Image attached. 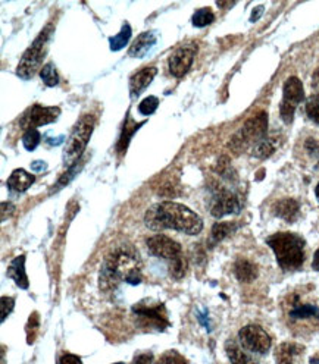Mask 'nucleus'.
Instances as JSON below:
<instances>
[{
  "label": "nucleus",
  "mask_w": 319,
  "mask_h": 364,
  "mask_svg": "<svg viewBox=\"0 0 319 364\" xmlns=\"http://www.w3.org/2000/svg\"><path fill=\"white\" fill-rule=\"evenodd\" d=\"M100 289L109 292L121 282L139 285L142 282V260L131 245H122L106 256L100 267Z\"/></svg>",
  "instance_id": "nucleus-1"
},
{
  "label": "nucleus",
  "mask_w": 319,
  "mask_h": 364,
  "mask_svg": "<svg viewBox=\"0 0 319 364\" xmlns=\"http://www.w3.org/2000/svg\"><path fill=\"white\" fill-rule=\"evenodd\" d=\"M145 222L153 231L174 230L186 235H197L203 230V220L184 204L162 201L153 204L146 212Z\"/></svg>",
  "instance_id": "nucleus-2"
},
{
  "label": "nucleus",
  "mask_w": 319,
  "mask_h": 364,
  "mask_svg": "<svg viewBox=\"0 0 319 364\" xmlns=\"http://www.w3.org/2000/svg\"><path fill=\"white\" fill-rule=\"evenodd\" d=\"M266 244L272 248L277 263L283 270H298L305 263V240L293 232H278L266 238Z\"/></svg>",
  "instance_id": "nucleus-3"
},
{
  "label": "nucleus",
  "mask_w": 319,
  "mask_h": 364,
  "mask_svg": "<svg viewBox=\"0 0 319 364\" xmlns=\"http://www.w3.org/2000/svg\"><path fill=\"white\" fill-rule=\"evenodd\" d=\"M149 253L162 259L168 263L169 267V273L175 278L179 279L186 275V260L184 256H182V248L181 245L174 241L172 238L167 237V235H153L146 241Z\"/></svg>",
  "instance_id": "nucleus-4"
},
{
  "label": "nucleus",
  "mask_w": 319,
  "mask_h": 364,
  "mask_svg": "<svg viewBox=\"0 0 319 364\" xmlns=\"http://www.w3.org/2000/svg\"><path fill=\"white\" fill-rule=\"evenodd\" d=\"M95 129V117L93 115H84L77 125L74 127L70 139L66 140V146L63 150V164L66 168H71L73 165H77V161L84 153L91 134Z\"/></svg>",
  "instance_id": "nucleus-5"
},
{
  "label": "nucleus",
  "mask_w": 319,
  "mask_h": 364,
  "mask_svg": "<svg viewBox=\"0 0 319 364\" xmlns=\"http://www.w3.org/2000/svg\"><path fill=\"white\" fill-rule=\"evenodd\" d=\"M53 33V27L48 26L33 41V44L26 50V53L22 55L19 65L16 68V75L22 80H30L36 75L38 71V68L43 62V58L46 56V52H48V44L51 40V36Z\"/></svg>",
  "instance_id": "nucleus-6"
},
{
  "label": "nucleus",
  "mask_w": 319,
  "mask_h": 364,
  "mask_svg": "<svg viewBox=\"0 0 319 364\" xmlns=\"http://www.w3.org/2000/svg\"><path fill=\"white\" fill-rule=\"evenodd\" d=\"M268 131V115L266 112H259L258 115L250 118L244 127L233 136L230 147L236 153H241L250 146H256L262 140Z\"/></svg>",
  "instance_id": "nucleus-7"
},
{
  "label": "nucleus",
  "mask_w": 319,
  "mask_h": 364,
  "mask_svg": "<svg viewBox=\"0 0 319 364\" xmlns=\"http://www.w3.org/2000/svg\"><path fill=\"white\" fill-rule=\"evenodd\" d=\"M303 99H305V90H303L302 81L298 77H290L284 82L283 102L280 105V115L286 124L293 122L296 109H298V106L303 102Z\"/></svg>",
  "instance_id": "nucleus-8"
},
{
  "label": "nucleus",
  "mask_w": 319,
  "mask_h": 364,
  "mask_svg": "<svg viewBox=\"0 0 319 364\" xmlns=\"http://www.w3.org/2000/svg\"><path fill=\"white\" fill-rule=\"evenodd\" d=\"M132 313L139 317L140 325L145 328H155L157 331H165V328L169 326L165 306L161 303L152 304L147 300L142 301L132 307Z\"/></svg>",
  "instance_id": "nucleus-9"
},
{
  "label": "nucleus",
  "mask_w": 319,
  "mask_h": 364,
  "mask_svg": "<svg viewBox=\"0 0 319 364\" xmlns=\"http://www.w3.org/2000/svg\"><path fill=\"white\" fill-rule=\"evenodd\" d=\"M239 339L240 346L244 350L256 354H266L272 346L271 336L258 325H247L241 328L239 332Z\"/></svg>",
  "instance_id": "nucleus-10"
},
{
  "label": "nucleus",
  "mask_w": 319,
  "mask_h": 364,
  "mask_svg": "<svg viewBox=\"0 0 319 364\" xmlns=\"http://www.w3.org/2000/svg\"><path fill=\"white\" fill-rule=\"evenodd\" d=\"M61 115V109L56 106H41V105H34L31 106L26 113L24 117L21 118L19 127L22 129H36L37 127H43L55 122Z\"/></svg>",
  "instance_id": "nucleus-11"
},
{
  "label": "nucleus",
  "mask_w": 319,
  "mask_h": 364,
  "mask_svg": "<svg viewBox=\"0 0 319 364\" xmlns=\"http://www.w3.org/2000/svg\"><path fill=\"white\" fill-rule=\"evenodd\" d=\"M241 200L234 191L219 187L212 194L211 213L215 218H224L226 215L239 213L241 210Z\"/></svg>",
  "instance_id": "nucleus-12"
},
{
  "label": "nucleus",
  "mask_w": 319,
  "mask_h": 364,
  "mask_svg": "<svg viewBox=\"0 0 319 364\" xmlns=\"http://www.w3.org/2000/svg\"><path fill=\"white\" fill-rule=\"evenodd\" d=\"M196 53H197V46L194 44L181 46V48H178L172 53L169 59V73L177 78L184 77L193 65Z\"/></svg>",
  "instance_id": "nucleus-13"
},
{
  "label": "nucleus",
  "mask_w": 319,
  "mask_h": 364,
  "mask_svg": "<svg viewBox=\"0 0 319 364\" xmlns=\"http://www.w3.org/2000/svg\"><path fill=\"white\" fill-rule=\"evenodd\" d=\"M157 70L155 66L150 68H143L137 74H134L130 78V93L131 97H139L143 91L149 87V84L153 81V78L156 77Z\"/></svg>",
  "instance_id": "nucleus-14"
},
{
  "label": "nucleus",
  "mask_w": 319,
  "mask_h": 364,
  "mask_svg": "<svg viewBox=\"0 0 319 364\" xmlns=\"http://www.w3.org/2000/svg\"><path fill=\"white\" fill-rule=\"evenodd\" d=\"M156 41H157V36H156L155 31L142 33L131 44L128 55L131 58H145L152 50V48L156 44Z\"/></svg>",
  "instance_id": "nucleus-15"
},
{
  "label": "nucleus",
  "mask_w": 319,
  "mask_h": 364,
  "mask_svg": "<svg viewBox=\"0 0 319 364\" xmlns=\"http://www.w3.org/2000/svg\"><path fill=\"white\" fill-rule=\"evenodd\" d=\"M272 210H273V215L284 219L286 222H290V223L298 220V218L300 215V206L294 198L278 200L276 204H273Z\"/></svg>",
  "instance_id": "nucleus-16"
},
{
  "label": "nucleus",
  "mask_w": 319,
  "mask_h": 364,
  "mask_svg": "<svg viewBox=\"0 0 319 364\" xmlns=\"http://www.w3.org/2000/svg\"><path fill=\"white\" fill-rule=\"evenodd\" d=\"M36 181V176L27 172L26 169H15L6 181V186L12 193L27 191Z\"/></svg>",
  "instance_id": "nucleus-17"
},
{
  "label": "nucleus",
  "mask_w": 319,
  "mask_h": 364,
  "mask_svg": "<svg viewBox=\"0 0 319 364\" xmlns=\"http://www.w3.org/2000/svg\"><path fill=\"white\" fill-rule=\"evenodd\" d=\"M6 277L14 279V282L19 288H22V289L28 288L30 282H28V277L26 272V256H18L11 262V264L8 266Z\"/></svg>",
  "instance_id": "nucleus-18"
},
{
  "label": "nucleus",
  "mask_w": 319,
  "mask_h": 364,
  "mask_svg": "<svg viewBox=\"0 0 319 364\" xmlns=\"http://www.w3.org/2000/svg\"><path fill=\"white\" fill-rule=\"evenodd\" d=\"M225 351H226V355H228V358H230L231 364H258L256 360L250 354H247L244 351V348H241L233 339L226 341Z\"/></svg>",
  "instance_id": "nucleus-19"
},
{
  "label": "nucleus",
  "mask_w": 319,
  "mask_h": 364,
  "mask_svg": "<svg viewBox=\"0 0 319 364\" xmlns=\"http://www.w3.org/2000/svg\"><path fill=\"white\" fill-rule=\"evenodd\" d=\"M305 348L294 343H284L276 351L277 364H294V358L300 355Z\"/></svg>",
  "instance_id": "nucleus-20"
},
{
  "label": "nucleus",
  "mask_w": 319,
  "mask_h": 364,
  "mask_svg": "<svg viewBox=\"0 0 319 364\" xmlns=\"http://www.w3.org/2000/svg\"><path fill=\"white\" fill-rule=\"evenodd\" d=\"M234 273L240 282H253L258 278V267L246 259H239L234 264Z\"/></svg>",
  "instance_id": "nucleus-21"
},
{
  "label": "nucleus",
  "mask_w": 319,
  "mask_h": 364,
  "mask_svg": "<svg viewBox=\"0 0 319 364\" xmlns=\"http://www.w3.org/2000/svg\"><path fill=\"white\" fill-rule=\"evenodd\" d=\"M239 230V223L236 222H218L212 228V234H211V244L215 245L225 240L228 235L234 234Z\"/></svg>",
  "instance_id": "nucleus-22"
},
{
  "label": "nucleus",
  "mask_w": 319,
  "mask_h": 364,
  "mask_svg": "<svg viewBox=\"0 0 319 364\" xmlns=\"http://www.w3.org/2000/svg\"><path fill=\"white\" fill-rule=\"evenodd\" d=\"M131 34H132L131 27H130L128 24H124L122 28H121V31H120L117 36H113V37L109 38L110 50H112V52H118V50L124 49L125 46L128 44V41L131 40Z\"/></svg>",
  "instance_id": "nucleus-23"
},
{
  "label": "nucleus",
  "mask_w": 319,
  "mask_h": 364,
  "mask_svg": "<svg viewBox=\"0 0 319 364\" xmlns=\"http://www.w3.org/2000/svg\"><path fill=\"white\" fill-rule=\"evenodd\" d=\"M142 125H143V122H142V124H135V122L128 117V119H127V122H125V125H124L122 134H121L120 143H118V151L124 153V151L127 150L128 143H130V140H131V136L137 132V129H139Z\"/></svg>",
  "instance_id": "nucleus-24"
},
{
  "label": "nucleus",
  "mask_w": 319,
  "mask_h": 364,
  "mask_svg": "<svg viewBox=\"0 0 319 364\" xmlns=\"http://www.w3.org/2000/svg\"><path fill=\"white\" fill-rule=\"evenodd\" d=\"M291 318H310V317H319V309L312 304H294L290 310Z\"/></svg>",
  "instance_id": "nucleus-25"
},
{
  "label": "nucleus",
  "mask_w": 319,
  "mask_h": 364,
  "mask_svg": "<svg viewBox=\"0 0 319 364\" xmlns=\"http://www.w3.org/2000/svg\"><path fill=\"white\" fill-rule=\"evenodd\" d=\"M278 147V141L273 139H265L262 140L259 144H256L253 147V156L258 159H266L269 157L273 151L277 150Z\"/></svg>",
  "instance_id": "nucleus-26"
},
{
  "label": "nucleus",
  "mask_w": 319,
  "mask_h": 364,
  "mask_svg": "<svg viewBox=\"0 0 319 364\" xmlns=\"http://www.w3.org/2000/svg\"><path fill=\"white\" fill-rule=\"evenodd\" d=\"M214 21H215V15L211 8H202L196 11V14L193 15V26L199 28L212 24Z\"/></svg>",
  "instance_id": "nucleus-27"
},
{
  "label": "nucleus",
  "mask_w": 319,
  "mask_h": 364,
  "mask_svg": "<svg viewBox=\"0 0 319 364\" xmlns=\"http://www.w3.org/2000/svg\"><path fill=\"white\" fill-rule=\"evenodd\" d=\"M40 77L43 80V82L48 85V87H55L59 84V75H58V71L53 63H46L41 71H40Z\"/></svg>",
  "instance_id": "nucleus-28"
},
{
  "label": "nucleus",
  "mask_w": 319,
  "mask_h": 364,
  "mask_svg": "<svg viewBox=\"0 0 319 364\" xmlns=\"http://www.w3.org/2000/svg\"><path fill=\"white\" fill-rule=\"evenodd\" d=\"M40 140H41V134L37 129H28L26 131L24 136H22V144H24L26 150L33 151L40 144Z\"/></svg>",
  "instance_id": "nucleus-29"
},
{
  "label": "nucleus",
  "mask_w": 319,
  "mask_h": 364,
  "mask_svg": "<svg viewBox=\"0 0 319 364\" xmlns=\"http://www.w3.org/2000/svg\"><path fill=\"white\" fill-rule=\"evenodd\" d=\"M306 113L310 121L319 124V95L310 96L306 102Z\"/></svg>",
  "instance_id": "nucleus-30"
},
{
  "label": "nucleus",
  "mask_w": 319,
  "mask_h": 364,
  "mask_svg": "<svg viewBox=\"0 0 319 364\" xmlns=\"http://www.w3.org/2000/svg\"><path fill=\"white\" fill-rule=\"evenodd\" d=\"M157 106H159L157 97L149 96V97H146V99L139 105V112L142 113V115L149 117V115H152V113H155V110L157 109Z\"/></svg>",
  "instance_id": "nucleus-31"
},
{
  "label": "nucleus",
  "mask_w": 319,
  "mask_h": 364,
  "mask_svg": "<svg viewBox=\"0 0 319 364\" xmlns=\"http://www.w3.org/2000/svg\"><path fill=\"white\" fill-rule=\"evenodd\" d=\"M156 364H187V360L177 351H167Z\"/></svg>",
  "instance_id": "nucleus-32"
},
{
  "label": "nucleus",
  "mask_w": 319,
  "mask_h": 364,
  "mask_svg": "<svg viewBox=\"0 0 319 364\" xmlns=\"http://www.w3.org/2000/svg\"><path fill=\"white\" fill-rule=\"evenodd\" d=\"M0 307H2V322H5L15 307V300L12 297H2V306Z\"/></svg>",
  "instance_id": "nucleus-33"
},
{
  "label": "nucleus",
  "mask_w": 319,
  "mask_h": 364,
  "mask_svg": "<svg viewBox=\"0 0 319 364\" xmlns=\"http://www.w3.org/2000/svg\"><path fill=\"white\" fill-rule=\"evenodd\" d=\"M59 364H83V361H81V358L78 357V355H74V354H63L62 357H61V361H59Z\"/></svg>",
  "instance_id": "nucleus-34"
},
{
  "label": "nucleus",
  "mask_w": 319,
  "mask_h": 364,
  "mask_svg": "<svg viewBox=\"0 0 319 364\" xmlns=\"http://www.w3.org/2000/svg\"><path fill=\"white\" fill-rule=\"evenodd\" d=\"M153 363V354L152 353H145L137 355L131 364H152Z\"/></svg>",
  "instance_id": "nucleus-35"
},
{
  "label": "nucleus",
  "mask_w": 319,
  "mask_h": 364,
  "mask_svg": "<svg viewBox=\"0 0 319 364\" xmlns=\"http://www.w3.org/2000/svg\"><path fill=\"white\" fill-rule=\"evenodd\" d=\"M15 212V206L11 201H4L2 203V220H6V216H12V213Z\"/></svg>",
  "instance_id": "nucleus-36"
},
{
  "label": "nucleus",
  "mask_w": 319,
  "mask_h": 364,
  "mask_svg": "<svg viewBox=\"0 0 319 364\" xmlns=\"http://www.w3.org/2000/svg\"><path fill=\"white\" fill-rule=\"evenodd\" d=\"M262 12H263V6H258V8L253 11L252 16H250V21H252V22L258 21V19L262 16Z\"/></svg>",
  "instance_id": "nucleus-37"
},
{
  "label": "nucleus",
  "mask_w": 319,
  "mask_h": 364,
  "mask_svg": "<svg viewBox=\"0 0 319 364\" xmlns=\"http://www.w3.org/2000/svg\"><path fill=\"white\" fill-rule=\"evenodd\" d=\"M312 87L319 93V68L315 71V74L312 77Z\"/></svg>",
  "instance_id": "nucleus-38"
},
{
  "label": "nucleus",
  "mask_w": 319,
  "mask_h": 364,
  "mask_svg": "<svg viewBox=\"0 0 319 364\" xmlns=\"http://www.w3.org/2000/svg\"><path fill=\"white\" fill-rule=\"evenodd\" d=\"M31 168L34 169V171H37V172H40V171H43V169H46L48 166H46V162H40V161H37V162H33V165H31Z\"/></svg>",
  "instance_id": "nucleus-39"
},
{
  "label": "nucleus",
  "mask_w": 319,
  "mask_h": 364,
  "mask_svg": "<svg viewBox=\"0 0 319 364\" xmlns=\"http://www.w3.org/2000/svg\"><path fill=\"white\" fill-rule=\"evenodd\" d=\"M312 267L319 272V250H316V253L313 256V262H312Z\"/></svg>",
  "instance_id": "nucleus-40"
},
{
  "label": "nucleus",
  "mask_w": 319,
  "mask_h": 364,
  "mask_svg": "<svg viewBox=\"0 0 319 364\" xmlns=\"http://www.w3.org/2000/svg\"><path fill=\"white\" fill-rule=\"evenodd\" d=\"M315 196H316V198H318V201H319V182H318V186H316V188H315Z\"/></svg>",
  "instance_id": "nucleus-41"
},
{
  "label": "nucleus",
  "mask_w": 319,
  "mask_h": 364,
  "mask_svg": "<svg viewBox=\"0 0 319 364\" xmlns=\"http://www.w3.org/2000/svg\"><path fill=\"white\" fill-rule=\"evenodd\" d=\"M115 364H124V363H115Z\"/></svg>",
  "instance_id": "nucleus-42"
}]
</instances>
